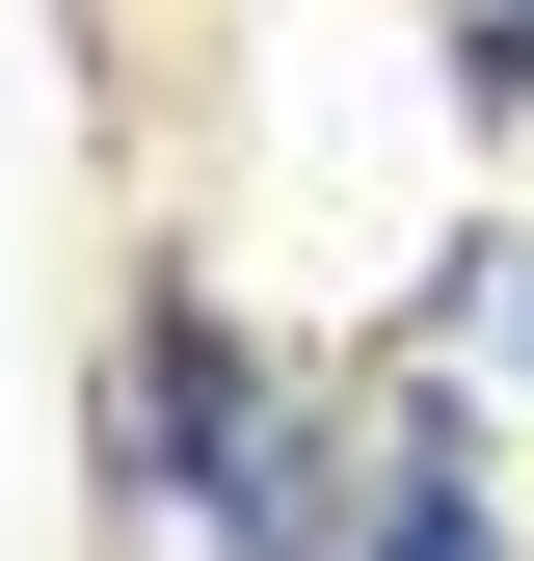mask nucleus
Returning a JSON list of instances; mask_svg holds the SVG:
<instances>
[{
    "mask_svg": "<svg viewBox=\"0 0 534 561\" xmlns=\"http://www.w3.org/2000/svg\"><path fill=\"white\" fill-rule=\"evenodd\" d=\"M134 481L187 508V561H348L294 401H267V347H241L214 295H134Z\"/></svg>",
    "mask_w": 534,
    "mask_h": 561,
    "instance_id": "f257e3e1",
    "label": "nucleus"
},
{
    "mask_svg": "<svg viewBox=\"0 0 534 561\" xmlns=\"http://www.w3.org/2000/svg\"><path fill=\"white\" fill-rule=\"evenodd\" d=\"M348 561H508V508H481V481H454L428 428H400V481H374V508H348Z\"/></svg>",
    "mask_w": 534,
    "mask_h": 561,
    "instance_id": "f03ea898",
    "label": "nucleus"
},
{
    "mask_svg": "<svg viewBox=\"0 0 534 561\" xmlns=\"http://www.w3.org/2000/svg\"><path fill=\"white\" fill-rule=\"evenodd\" d=\"M481 81H534V0H481Z\"/></svg>",
    "mask_w": 534,
    "mask_h": 561,
    "instance_id": "7ed1b4c3",
    "label": "nucleus"
}]
</instances>
